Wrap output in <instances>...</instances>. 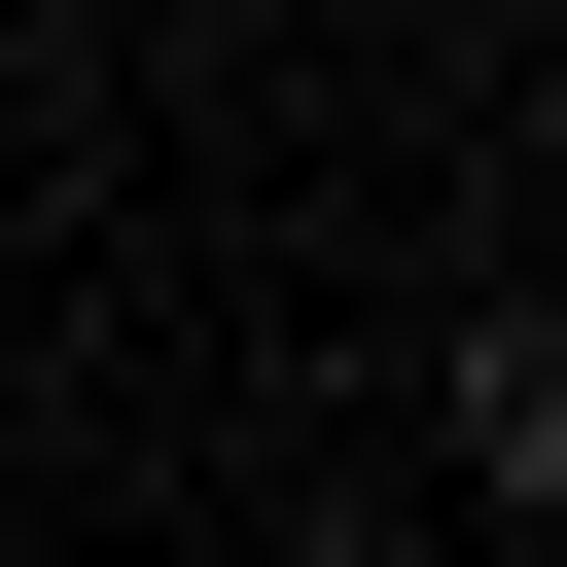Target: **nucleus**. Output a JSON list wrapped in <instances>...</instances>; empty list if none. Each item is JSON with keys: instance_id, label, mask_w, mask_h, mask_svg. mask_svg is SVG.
Returning <instances> with one entry per match:
<instances>
[{"instance_id": "f257e3e1", "label": "nucleus", "mask_w": 567, "mask_h": 567, "mask_svg": "<svg viewBox=\"0 0 567 567\" xmlns=\"http://www.w3.org/2000/svg\"><path fill=\"white\" fill-rule=\"evenodd\" d=\"M461 461H496V496L567 532V319H461Z\"/></svg>"}]
</instances>
